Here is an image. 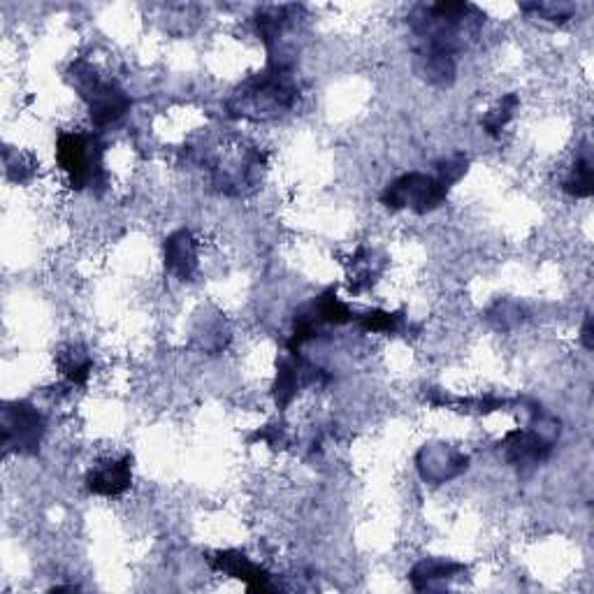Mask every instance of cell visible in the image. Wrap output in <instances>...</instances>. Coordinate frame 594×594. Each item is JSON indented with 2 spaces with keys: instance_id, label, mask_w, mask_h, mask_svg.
<instances>
[{
  "instance_id": "cell-8",
  "label": "cell",
  "mask_w": 594,
  "mask_h": 594,
  "mask_svg": "<svg viewBox=\"0 0 594 594\" xmlns=\"http://www.w3.org/2000/svg\"><path fill=\"white\" fill-rule=\"evenodd\" d=\"M504 451L506 460H509L513 467H518L520 472H525V469L539 467L541 462L548 458L550 451H553V446H550V441L543 439L541 434L516 430L504 439Z\"/></svg>"
},
{
  "instance_id": "cell-15",
  "label": "cell",
  "mask_w": 594,
  "mask_h": 594,
  "mask_svg": "<svg viewBox=\"0 0 594 594\" xmlns=\"http://www.w3.org/2000/svg\"><path fill=\"white\" fill-rule=\"evenodd\" d=\"M59 367L65 379L72 383H84L91 374V358L89 353L79 349V346H68V349L59 353Z\"/></svg>"
},
{
  "instance_id": "cell-5",
  "label": "cell",
  "mask_w": 594,
  "mask_h": 594,
  "mask_svg": "<svg viewBox=\"0 0 594 594\" xmlns=\"http://www.w3.org/2000/svg\"><path fill=\"white\" fill-rule=\"evenodd\" d=\"M446 198L448 188L437 177L423 175V172L402 175L400 179L390 181L381 193V202L388 209H393V212H397V209H411L416 214L434 212V209L444 205Z\"/></svg>"
},
{
  "instance_id": "cell-17",
  "label": "cell",
  "mask_w": 594,
  "mask_h": 594,
  "mask_svg": "<svg viewBox=\"0 0 594 594\" xmlns=\"http://www.w3.org/2000/svg\"><path fill=\"white\" fill-rule=\"evenodd\" d=\"M516 107H518V98L513 96V93H509V96L502 98V103H499L495 110L485 114V119H483L485 133L492 135V137H497L499 133H502V128L511 121L513 112H516Z\"/></svg>"
},
{
  "instance_id": "cell-2",
  "label": "cell",
  "mask_w": 594,
  "mask_h": 594,
  "mask_svg": "<svg viewBox=\"0 0 594 594\" xmlns=\"http://www.w3.org/2000/svg\"><path fill=\"white\" fill-rule=\"evenodd\" d=\"M297 84L291 70L267 65L263 72L246 79L228 100V110L237 119L265 121L286 114L297 103Z\"/></svg>"
},
{
  "instance_id": "cell-9",
  "label": "cell",
  "mask_w": 594,
  "mask_h": 594,
  "mask_svg": "<svg viewBox=\"0 0 594 594\" xmlns=\"http://www.w3.org/2000/svg\"><path fill=\"white\" fill-rule=\"evenodd\" d=\"M212 567L216 571H223V574L237 578V581H244L246 588L256 592H274L272 576L267 574L265 569H260L258 564H253L244 553H237V550H226V553H216L212 557Z\"/></svg>"
},
{
  "instance_id": "cell-6",
  "label": "cell",
  "mask_w": 594,
  "mask_h": 594,
  "mask_svg": "<svg viewBox=\"0 0 594 594\" xmlns=\"http://www.w3.org/2000/svg\"><path fill=\"white\" fill-rule=\"evenodd\" d=\"M47 420L28 402H14L3 409V439L7 451L35 455L45 437Z\"/></svg>"
},
{
  "instance_id": "cell-11",
  "label": "cell",
  "mask_w": 594,
  "mask_h": 594,
  "mask_svg": "<svg viewBox=\"0 0 594 594\" xmlns=\"http://www.w3.org/2000/svg\"><path fill=\"white\" fill-rule=\"evenodd\" d=\"M594 179H592V149L588 142L581 144L578 149L576 161L571 165L567 177L562 181L564 193L574 195V198H590L594 191Z\"/></svg>"
},
{
  "instance_id": "cell-12",
  "label": "cell",
  "mask_w": 594,
  "mask_h": 594,
  "mask_svg": "<svg viewBox=\"0 0 594 594\" xmlns=\"http://www.w3.org/2000/svg\"><path fill=\"white\" fill-rule=\"evenodd\" d=\"M460 564L444 562V560H423L416 564L414 571H411V583H414L416 590H434L441 588V585H448L451 578L462 574Z\"/></svg>"
},
{
  "instance_id": "cell-14",
  "label": "cell",
  "mask_w": 594,
  "mask_h": 594,
  "mask_svg": "<svg viewBox=\"0 0 594 594\" xmlns=\"http://www.w3.org/2000/svg\"><path fill=\"white\" fill-rule=\"evenodd\" d=\"M356 321L362 332H386V335H397V332H404V328H407L404 314H390V311L381 309L360 314Z\"/></svg>"
},
{
  "instance_id": "cell-1",
  "label": "cell",
  "mask_w": 594,
  "mask_h": 594,
  "mask_svg": "<svg viewBox=\"0 0 594 594\" xmlns=\"http://www.w3.org/2000/svg\"><path fill=\"white\" fill-rule=\"evenodd\" d=\"M485 14L472 3H420L409 14L414 68L434 86L453 84L458 54L476 40Z\"/></svg>"
},
{
  "instance_id": "cell-7",
  "label": "cell",
  "mask_w": 594,
  "mask_h": 594,
  "mask_svg": "<svg viewBox=\"0 0 594 594\" xmlns=\"http://www.w3.org/2000/svg\"><path fill=\"white\" fill-rule=\"evenodd\" d=\"M130 483H133V458L130 455H123L119 460H100L86 474V488L100 497H119L130 488Z\"/></svg>"
},
{
  "instance_id": "cell-13",
  "label": "cell",
  "mask_w": 594,
  "mask_h": 594,
  "mask_svg": "<svg viewBox=\"0 0 594 594\" xmlns=\"http://www.w3.org/2000/svg\"><path fill=\"white\" fill-rule=\"evenodd\" d=\"M309 372L311 369L304 367L300 360H295V358L281 360L277 383H274V400H277L281 409H284L286 404L297 395V388H300V383L307 379Z\"/></svg>"
},
{
  "instance_id": "cell-4",
  "label": "cell",
  "mask_w": 594,
  "mask_h": 594,
  "mask_svg": "<svg viewBox=\"0 0 594 594\" xmlns=\"http://www.w3.org/2000/svg\"><path fill=\"white\" fill-rule=\"evenodd\" d=\"M68 77L84 103L89 105L91 121L96 126H110L130 110L128 93L112 79L100 77L96 68H91L86 61L72 63Z\"/></svg>"
},
{
  "instance_id": "cell-3",
  "label": "cell",
  "mask_w": 594,
  "mask_h": 594,
  "mask_svg": "<svg viewBox=\"0 0 594 594\" xmlns=\"http://www.w3.org/2000/svg\"><path fill=\"white\" fill-rule=\"evenodd\" d=\"M56 158L75 191L105 186L103 144L96 135L61 133L59 142H56Z\"/></svg>"
},
{
  "instance_id": "cell-20",
  "label": "cell",
  "mask_w": 594,
  "mask_h": 594,
  "mask_svg": "<svg viewBox=\"0 0 594 594\" xmlns=\"http://www.w3.org/2000/svg\"><path fill=\"white\" fill-rule=\"evenodd\" d=\"M581 344L588 351H592V316L590 314L585 316V323H583V330H581Z\"/></svg>"
},
{
  "instance_id": "cell-10",
  "label": "cell",
  "mask_w": 594,
  "mask_h": 594,
  "mask_svg": "<svg viewBox=\"0 0 594 594\" xmlns=\"http://www.w3.org/2000/svg\"><path fill=\"white\" fill-rule=\"evenodd\" d=\"M165 267L181 281L193 279L198 270V244L188 230H179L165 239Z\"/></svg>"
},
{
  "instance_id": "cell-19",
  "label": "cell",
  "mask_w": 594,
  "mask_h": 594,
  "mask_svg": "<svg viewBox=\"0 0 594 594\" xmlns=\"http://www.w3.org/2000/svg\"><path fill=\"white\" fill-rule=\"evenodd\" d=\"M467 165H469V161L462 154H455L451 158H446V161H441L437 165V179L446 188H451L455 181H460L462 177L467 175Z\"/></svg>"
},
{
  "instance_id": "cell-16",
  "label": "cell",
  "mask_w": 594,
  "mask_h": 594,
  "mask_svg": "<svg viewBox=\"0 0 594 594\" xmlns=\"http://www.w3.org/2000/svg\"><path fill=\"white\" fill-rule=\"evenodd\" d=\"M374 253L372 251H367V249H360L356 256H353V272H351V281H353V286H351V291L353 293H358V291H362V288H367V286H372L374 284V277L379 272H374Z\"/></svg>"
},
{
  "instance_id": "cell-18",
  "label": "cell",
  "mask_w": 594,
  "mask_h": 594,
  "mask_svg": "<svg viewBox=\"0 0 594 594\" xmlns=\"http://www.w3.org/2000/svg\"><path fill=\"white\" fill-rule=\"evenodd\" d=\"M520 10L532 12L536 17L546 21H557V24H562V21H569L574 17L576 7L571 3H532V5H520Z\"/></svg>"
}]
</instances>
